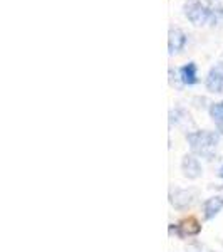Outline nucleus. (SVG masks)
I'll return each instance as SVG.
<instances>
[{
  "label": "nucleus",
  "mask_w": 223,
  "mask_h": 252,
  "mask_svg": "<svg viewBox=\"0 0 223 252\" xmlns=\"http://www.w3.org/2000/svg\"><path fill=\"white\" fill-rule=\"evenodd\" d=\"M220 22H223V7L215 5L213 9H210V24L212 26H218Z\"/></svg>",
  "instance_id": "11"
},
{
  "label": "nucleus",
  "mask_w": 223,
  "mask_h": 252,
  "mask_svg": "<svg viewBox=\"0 0 223 252\" xmlns=\"http://www.w3.org/2000/svg\"><path fill=\"white\" fill-rule=\"evenodd\" d=\"M178 227H180V235H183V237L196 235V234H200V230H201V225L196 219H185Z\"/></svg>",
  "instance_id": "9"
},
{
  "label": "nucleus",
  "mask_w": 223,
  "mask_h": 252,
  "mask_svg": "<svg viewBox=\"0 0 223 252\" xmlns=\"http://www.w3.org/2000/svg\"><path fill=\"white\" fill-rule=\"evenodd\" d=\"M180 78L183 81V84H188L192 86L198 81V69H196V64L195 63H188L186 66H183L180 69Z\"/></svg>",
  "instance_id": "8"
},
{
  "label": "nucleus",
  "mask_w": 223,
  "mask_h": 252,
  "mask_svg": "<svg viewBox=\"0 0 223 252\" xmlns=\"http://www.w3.org/2000/svg\"><path fill=\"white\" fill-rule=\"evenodd\" d=\"M181 170H183L185 177L188 178H198L201 175V165L200 161L196 160L192 155H186L183 158V163H181Z\"/></svg>",
  "instance_id": "6"
},
{
  "label": "nucleus",
  "mask_w": 223,
  "mask_h": 252,
  "mask_svg": "<svg viewBox=\"0 0 223 252\" xmlns=\"http://www.w3.org/2000/svg\"><path fill=\"white\" fill-rule=\"evenodd\" d=\"M196 198V190H176L171 193V205L178 210H183L190 207Z\"/></svg>",
  "instance_id": "4"
},
{
  "label": "nucleus",
  "mask_w": 223,
  "mask_h": 252,
  "mask_svg": "<svg viewBox=\"0 0 223 252\" xmlns=\"http://www.w3.org/2000/svg\"><path fill=\"white\" fill-rule=\"evenodd\" d=\"M190 146L196 155L210 158L218 145V135L215 131H193L186 135Z\"/></svg>",
  "instance_id": "1"
},
{
  "label": "nucleus",
  "mask_w": 223,
  "mask_h": 252,
  "mask_svg": "<svg viewBox=\"0 0 223 252\" xmlns=\"http://www.w3.org/2000/svg\"><path fill=\"white\" fill-rule=\"evenodd\" d=\"M218 175H220V177L223 178V165H222V168H220V170H218Z\"/></svg>",
  "instance_id": "12"
},
{
  "label": "nucleus",
  "mask_w": 223,
  "mask_h": 252,
  "mask_svg": "<svg viewBox=\"0 0 223 252\" xmlns=\"http://www.w3.org/2000/svg\"><path fill=\"white\" fill-rule=\"evenodd\" d=\"M185 15L193 26H203V24L210 22V9L201 2H198V0L186 3Z\"/></svg>",
  "instance_id": "2"
},
{
  "label": "nucleus",
  "mask_w": 223,
  "mask_h": 252,
  "mask_svg": "<svg viewBox=\"0 0 223 252\" xmlns=\"http://www.w3.org/2000/svg\"><path fill=\"white\" fill-rule=\"evenodd\" d=\"M186 46V34L180 29H171L168 34V49L169 54L181 52Z\"/></svg>",
  "instance_id": "5"
},
{
  "label": "nucleus",
  "mask_w": 223,
  "mask_h": 252,
  "mask_svg": "<svg viewBox=\"0 0 223 252\" xmlns=\"http://www.w3.org/2000/svg\"><path fill=\"white\" fill-rule=\"evenodd\" d=\"M210 116L213 118V121L217 123L218 129L223 133V101L222 103L212 104V108H210Z\"/></svg>",
  "instance_id": "10"
},
{
  "label": "nucleus",
  "mask_w": 223,
  "mask_h": 252,
  "mask_svg": "<svg viewBox=\"0 0 223 252\" xmlns=\"http://www.w3.org/2000/svg\"><path fill=\"white\" fill-rule=\"evenodd\" d=\"M206 89L210 93H222L223 91V63H218L210 69L206 76Z\"/></svg>",
  "instance_id": "3"
},
{
  "label": "nucleus",
  "mask_w": 223,
  "mask_h": 252,
  "mask_svg": "<svg viewBox=\"0 0 223 252\" xmlns=\"http://www.w3.org/2000/svg\"><path fill=\"white\" fill-rule=\"evenodd\" d=\"M222 209H223V197H222V195L208 198V200L205 202V207H203L205 217L206 219H213L215 215H218L222 212Z\"/></svg>",
  "instance_id": "7"
}]
</instances>
